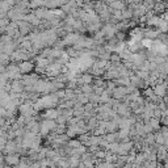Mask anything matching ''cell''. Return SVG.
Segmentation results:
<instances>
[{
  "label": "cell",
  "mask_w": 168,
  "mask_h": 168,
  "mask_svg": "<svg viewBox=\"0 0 168 168\" xmlns=\"http://www.w3.org/2000/svg\"><path fill=\"white\" fill-rule=\"evenodd\" d=\"M11 89H13V91H17V92H21L22 89H24V85L21 84V83H13L11 85Z\"/></svg>",
  "instance_id": "10"
},
{
  "label": "cell",
  "mask_w": 168,
  "mask_h": 168,
  "mask_svg": "<svg viewBox=\"0 0 168 168\" xmlns=\"http://www.w3.org/2000/svg\"><path fill=\"white\" fill-rule=\"evenodd\" d=\"M164 146L168 147V138H164Z\"/></svg>",
  "instance_id": "14"
},
{
  "label": "cell",
  "mask_w": 168,
  "mask_h": 168,
  "mask_svg": "<svg viewBox=\"0 0 168 168\" xmlns=\"http://www.w3.org/2000/svg\"><path fill=\"white\" fill-rule=\"evenodd\" d=\"M5 161H7V164H9V166L20 164V156H18L17 154H11L5 158Z\"/></svg>",
  "instance_id": "3"
},
{
  "label": "cell",
  "mask_w": 168,
  "mask_h": 168,
  "mask_svg": "<svg viewBox=\"0 0 168 168\" xmlns=\"http://www.w3.org/2000/svg\"><path fill=\"white\" fill-rule=\"evenodd\" d=\"M159 121H160V125L161 126H168V116H163Z\"/></svg>",
  "instance_id": "12"
},
{
  "label": "cell",
  "mask_w": 168,
  "mask_h": 168,
  "mask_svg": "<svg viewBox=\"0 0 168 168\" xmlns=\"http://www.w3.org/2000/svg\"><path fill=\"white\" fill-rule=\"evenodd\" d=\"M159 30V33L160 34H168V24L164 21V20H161L160 24H159V26L156 28Z\"/></svg>",
  "instance_id": "6"
},
{
  "label": "cell",
  "mask_w": 168,
  "mask_h": 168,
  "mask_svg": "<svg viewBox=\"0 0 168 168\" xmlns=\"http://www.w3.org/2000/svg\"><path fill=\"white\" fill-rule=\"evenodd\" d=\"M148 123H150V126H151V129H152V132H154V133L159 132L160 127H161L160 121H159V120H156V118H151V120L148 121Z\"/></svg>",
  "instance_id": "4"
},
{
  "label": "cell",
  "mask_w": 168,
  "mask_h": 168,
  "mask_svg": "<svg viewBox=\"0 0 168 168\" xmlns=\"http://www.w3.org/2000/svg\"><path fill=\"white\" fill-rule=\"evenodd\" d=\"M67 146H68V147H71L72 150H76V148L82 147L83 145L79 142V139H70V141H68V143H67Z\"/></svg>",
  "instance_id": "7"
},
{
  "label": "cell",
  "mask_w": 168,
  "mask_h": 168,
  "mask_svg": "<svg viewBox=\"0 0 168 168\" xmlns=\"http://www.w3.org/2000/svg\"><path fill=\"white\" fill-rule=\"evenodd\" d=\"M159 30L155 29V28H145V38L147 40H151V41H155L159 37Z\"/></svg>",
  "instance_id": "1"
},
{
  "label": "cell",
  "mask_w": 168,
  "mask_h": 168,
  "mask_svg": "<svg viewBox=\"0 0 168 168\" xmlns=\"http://www.w3.org/2000/svg\"><path fill=\"white\" fill-rule=\"evenodd\" d=\"M145 145H147V146H154V145H155V137H154V133L147 134V135L145 137Z\"/></svg>",
  "instance_id": "8"
},
{
  "label": "cell",
  "mask_w": 168,
  "mask_h": 168,
  "mask_svg": "<svg viewBox=\"0 0 168 168\" xmlns=\"http://www.w3.org/2000/svg\"><path fill=\"white\" fill-rule=\"evenodd\" d=\"M17 67H18V71H20L21 74H29V72H32V70L34 68V65L32 63V62L25 60V62H21Z\"/></svg>",
  "instance_id": "2"
},
{
  "label": "cell",
  "mask_w": 168,
  "mask_h": 168,
  "mask_svg": "<svg viewBox=\"0 0 168 168\" xmlns=\"http://www.w3.org/2000/svg\"><path fill=\"white\" fill-rule=\"evenodd\" d=\"M152 118H156V120H160V118H161V110L159 108L154 110V117Z\"/></svg>",
  "instance_id": "13"
},
{
  "label": "cell",
  "mask_w": 168,
  "mask_h": 168,
  "mask_svg": "<svg viewBox=\"0 0 168 168\" xmlns=\"http://www.w3.org/2000/svg\"><path fill=\"white\" fill-rule=\"evenodd\" d=\"M159 132L161 133V135H163L164 138H168V126H161Z\"/></svg>",
  "instance_id": "11"
},
{
  "label": "cell",
  "mask_w": 168,
  "mask_h": 168,
  "mask_svg": "<svg viewBox=\"0 0 168 168\" xmlns=\"http://www.w3.org/2000/svg\"><path fill=\"white\" fill-rule=\"evenodd\" d=\"M141 45H142V47H145V49H147V50H150V49L152 47V41L151 40H147V38H143L141 41Z\"/></svg>",
  "instance_id": "9"
},
{
  "label": "cell",
  "mask_w": 168,
  "mask_h": 168,
  "mask_svg": "<svg viewBox=\"0 0 168 168\" xmlns=\"http://www.w3.org/2000/svg\"><path fill=\"white\" fill-rule=\"evenodd\" d=\"M154 137H155V145H158V146H164V137L161 135L160 132L154 133Z\"/></svg>",
  "instance_id": "5"
}]
</instances>
